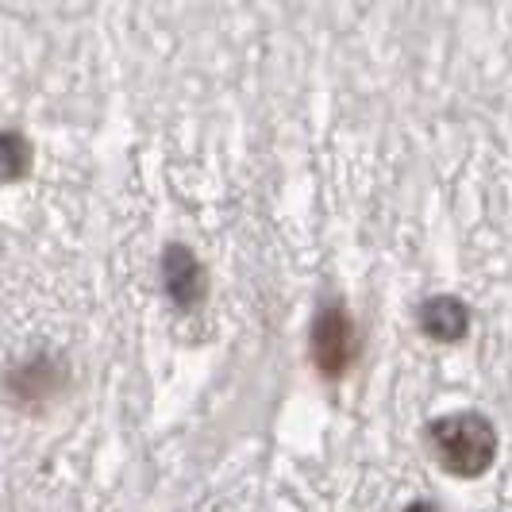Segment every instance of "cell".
Segmentation results:
<instances>
[{
    "label": "cell",
    "mask_w": 512,
    "mask_h": 512,
    "mask_svg": "<svg viewBox=\"0 0 512 512\" xmlns=\"http://www.w3.org/2000/svg\"><path fill=\"white\" fill-rule=\"evenodd\" d=\"M432 443H436L439 459L447 470L455 474H482L489 462H493V451H497V436L482 416H447L432 428Z\"/></svg>",
    "instance_id": "1"
},
{
    "label": "cell",
    "mask_w": 512,
    "mask_h": 512,
    "mask_svg": "<svg viewBox=\"0 0 512 512\" xmlns=\"http://www.w3.org/2000/svg\"><path fill=\"white\" fill-rule=\"evenodd\" d=\"M312 351L324 374H343L355 359V328L347 320L343 308H332L320 316L316 332H312Z\"/></svg>",
    "instance_id": "2"
},
{
    "label": "cell",
    "mask_w": 512,
    "mask_h": 512,
    "mask_svg": "<svg viewBox=\"0 0 512 512\" xmlns=\"http://www.w3.org/2000/svg\"><path fill=\"white\" fill-rule=\"evenodd\" d=\"M424 328L436 339H459L466 332V308L451 297H436L424 305Z\"/></svg>",
    "instance_id": "3"
},
{
    "label": "cell",
    "mask_w": 512,
    "mask_h": 512,
    "mask_svg": "<svg viewBox=\"0 0 512 512\" xmlns=\"http://www.w3.org/2000/svg\"><path fill=\"white\" fill-rule=\"evenodd\" d=\"M197 282H201L197 262L185 255V251H174V258H170V293L178 301H193L197 297Z\"/></svg>",
    "instance_id": "4"
},
{
    "label": "cell",
    "mask_w": 512,
    "mask_h": 512,
    "mask_svg": "<svg viewBox=\"0 0 512 512\" xmlns=\"http://www.w3.org/2000/svg\"><path fill=\"white\" fill-rule=\"evenodd\" d=\"M409 512H436V509H428V505H416V509H409Z\"/></svg>",
    "instance_id": "5"
}]
</instances>
